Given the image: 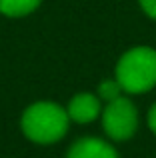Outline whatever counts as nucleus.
<instances>
[{
	"label": "nucleus",
	"mask_w": 156,
	"mask_h": 158,
	"mask_svg": "<svg viewBox=\"0 0 156 158\" xmlns=\"http://www.w3.org/2000/svg\"><path fill=\"white\" fill-rule=\"evenodd\" d=\"M148 126H150V130L156 134V104L150 108V112H148Z\"/></svg>",
	"instance_id": "obj_9"
},
{
	"label": "nucleus",
	"mask_w": 156,
	"mask_h": 158,
	"mask_svg": "<svg viewBox=\"0 0 156 158\" xmlns=\"http://www.w3.org/2000/svg\"><path fill=\"white\" fill-rule=\"evenodd\" d=\"M122 86H120V82L114 78V80H104V82H100V86H98V96L102 98V100H106V102H110V100H116L118 96H122Z\"/></svg>",
	"instance_id": "obj_7"
},
{
	"label": "nucleus",
	"mask_w": 156,
	"mask_h": 158,
	"mask_svg": "<svg viewBox=\"0 0 156 158\" xmlns=\"http://www.w3.org/2000/svg\"><path fill=\"white\" fill-rule=\"evenodd\" d=\"M66 114H68L70 120L80 122V124L92 122V120L100 114V102H98V98L94 96V94L80 92L70 100V104L66 108Z\"/></svg>",
	"instance_id": "obj_4"
},
{
	"label": "nucleus",
	"mask_w": 156,
	"mask_h": 158,
	"mask_svg": "<svg viewBox=\"0 0 156 158\" xmlns=\"http://www.w3.org/2000/svg\"><path fill=\"white\" fill-rule=\"evenodd\" d=\"M140 6L150 18L156 20V0H140Z\"/></svg>",
	"instance_id": "obj_8"
},
{
	"label": "nucleus",
	"mask_w": 156,
	"mask_h": 158,
	"mask_svg": "<svg viewBox=\"0 0 156 158\" xmlns=\"http://www.w3.org/2000/svg\"><path fill=\"white\" fill-rule=\"evenodd\" d=\"M66 158H118V154L100 138H82L70 146Z\"/></svg>",
	"instance_id": "obj_5"
},
{
	"label": "nucleus",
	"mask_w": 156,
	"mask_h": 158,
	"mask_svg": "<svg viewBox=\"0 0 156 158\" xmlns=\"http://www.w3.org/2000/svg\"><path fill=\"white\" fill-rule=\"evenodd\" d=\"M102 126L112 140H128L138 126V114L134 104L124 96L110 100L102 112Z\"/></svg>",
	"instance_id": "obj_3"
},
{
	"label": "nucleus",
	"mask_w": 156,
	"mask_h": 158,
	"mask_svg": "<svg viewBox=\"0 0 156 158\" xmlns=\"http://www.w3.org/2000/svg\"><path fill=\"white\" fill-rule=\"evenodd\" d=\"M68 114L54 102H36L22 114V130L36 144H54L66 134Z\"/></svg>",
	"instance_id": "obj_1"
},
{
	"label": "nucleus",
	"mask_w": 156,
	"mask_h": 158,
	"mask_svg": "<svg viewBox=\"0 0 156 158\" xmlns=\"http://www.w3.org/2000/svg\"><path fill=\"white\" fill-rule=\"evenodd\" d=\"M40 0H0V12L4 16L18 18V16H26L34 12Z\"/></svg>",
	"instance_id": "obj_6"
},
{
	"label": "nucleus",
	"mask_w": 156,
	"mask_h": 158,
	"mask_svg": "<svg viewBox=\"0 0 156 158\" xmlns=\"http://www.w3.org/2000/svg\"><path fill=\"white\" fill-rule=\"evenodd\" d=\"M116 80L122 90L140 94L154 88L156 84V50L148 46L130 48L120 56L116 64Z\"/></svg>",
	"instance_id": "obj_2"
}]
</instances>
